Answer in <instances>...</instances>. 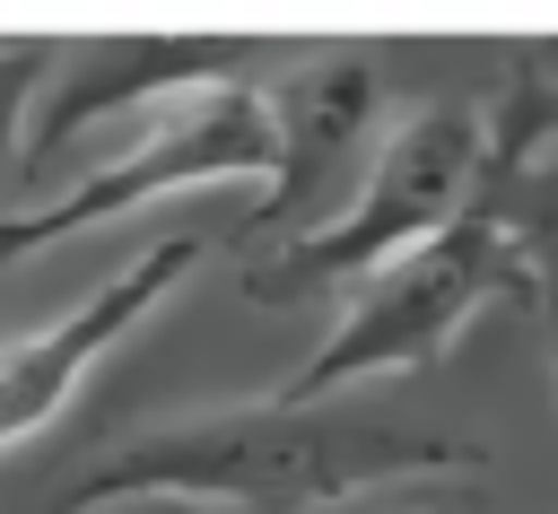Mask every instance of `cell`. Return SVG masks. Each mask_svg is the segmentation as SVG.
<instances>
[{"instance_id":"1","label":"cell","mask_w":558,"mask_h":514,"mask_svg":"<svg viewBox=\"0 0 558 514\" xmlns=\"http://www.w3.org/2000/svg\"><path fill=\"white\" fill-rule=\"evenodd\" d=\"M488 444L375 418L349 401H218L183 418H148L87 453L35 514H105V505H174V514H323L357 488L392 479H453L480 470Z\"/></svg>"},{"instance_id":"2","label":"cell","mask_w":558,"mask_h":514,"mask_svg":"<svg viewBox=\"0 0 558 514\" xmlns=\"http://www.w3.org/2000/svg\"><path fill=\"white\" fill-rule=\"evenodd\" d=\"M488 166V105L471 96H418L384 122L357 192L340 200V218H323L314 235L244 261V296L262 305H305L323 287H357L384 261H401L410 244H427L436 227H453L480 192Z\"/></svg>"},{"instance_id":"3","label":"cell","mask_w":558,"mask_h":514,"mask_svg":"<svg viewBox=\"0 0 558 514\" xmlns=\"http://www.w3.org/2000/svg\"><path fill=\"white\" fill-rule=\"evenodd\" d=\"M270 174H279L270 96L253 78H209V87L140 105L122 122L113 157H96L70 192H52L35 209H0V261L44 253V244H61V235H78L96 218H122V209L192 192V183H270Z\"/></svg>"},{"instance_id":"4","label":"cell","mask_w":558,"mask_h":514,"mask_svg":"<svg viewBox=\"0 0 558 514\" xmlns=\"http://www.w3.org/2000/svg\"><path fill=\"white\" fill-rule=\"evenodd\" d=\"M497 296H523V270L506 253V235L488 218H453L436 227L427 244H410L401 261H384L375 279H357L349 314L331 322V340L279 383V401H340L375 375H401V366H427L480 305Z\"/></svg>"},{"instance_id":"5","label":"cell","mask_w":558,"mask_h":514,"mask_svg":"<svg viewBox=\"0 0 558 514\" xmlns=\"http://www.w3.org/2000/svg\"><path fill=\"white\" fill-rule=\"evenodd\" d=\"M262 96L279 122V174L262 183V209L244 218V235H262L279 253V244L314 235L323 218H340V200L357 192V174L375 157V113H384V52H366V44L296 52V70L270 78Z\"/></svg>"},{"instance_id":"6","label":"cell","mask_w":558,"mask_h":514,"mask_svg":"<svg viewBox=\"0 0 558 514\" xmlns=\"http://www.w3.org/2000/svg\"><path fill=\"white\" fill-rule=\"evenodd\" d=\"M192 261H201V235H157L140 261H122L113 279H96L87 296H70L52 322L9 331L0 340V453L26 444L35 427H52L78 401V383L192 279Z\"/></svg>"},{"instance_id":"7","label":"cell","mask_w":558,"mask_h":514,"mask_svg":"<svg viewBox=\"0 0 558 514\" xmlns=\"http://www.w3.org/2000/svg\"><path fill=\"white\" fill-rule=\"evenodd\" d=\"M471 218H488L523 270L549 331V392H558V70H514L488 96V166Z\"/></svg>"},{"instance_id":"8","label":"cell","mask_w":558,"mask_h":514,"mask_svg":"<svg viewBox=\"0 0 558 514\" xmlns=\"http://www.w3.org/2000/svg\"><path fill=\"white\" fill-rule=\"evenodd\" d=\"M262 44L244 35H113V44H61V70L35 105V131H26V166L61 157L78 131L113 122V113H140L157 96H183V87H209V78H244Z\"/></svg>"},{"instance_id":"9","label":"cell","mask_w":558,"mask_h":514,"mask_svg":"<svg viewBox=\"0 0 558 514\" xmlns=\"http://www.w3.org/2000/svg\"><path fill=\"white\" fill-rule=\"evenodd\" d=\"M52 70H61V44H35V35H0V166L9 157H26V113H35V96L52 87Z\"/></svg>"},{"instance_id":"10","label":"cell","mask_w":558,"mask_h":514,"mask_svg":"<svg viewBox=\"0 0 558 514\" xmlns=\"http://www.w3.org/2000/svg\"><path fill=\"white\" fill-rule=\"evenodd\" d=\"M148 514H174V505H148Z\"/></svg>"}]
</instances>
